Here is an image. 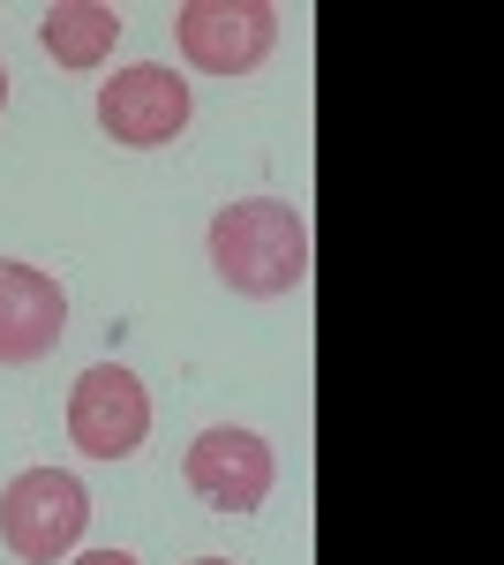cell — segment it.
Returning a JSON list of instances; mask_svg holds the SVG:
<instances>
[{"label":"cell","instance_id":"cell-1","mask_svg":"<svg viewBox=\"0 0 504 565\" xmlns=\"http://www.w3.org/2000/svg\"><path fill=\"white\" fill-rule=\"evenodd\" d=\"M211 271L249 295V302H271V295H294L309 279V218L279 196H242L211 218Z\"/></svg>","mask_w":504,"mask_h":565},{"label":"cell","instance_id":"cell-2","mask_svg":"<svg viewBox=\"0 0 504 565\" xmlns=\"http://www.w3.org/2000/svg\"><path fill=\"white\" fill-rule=\"evenodd\" d=\"M84 527H90V498L68 468H23V476L0 490V543L23 565L68 558Z\"/></svg>","mask_w":504,"mask_h":565},{"label":"cell","instance_id":"cell-3","mask_svg":"<svg viewBox=\"0 0 504 565\" xmlns=\"http://www.w3.org/2000/svg\"><path fill=\"white\" fill-rule=\"evenodd\" d=\"M173 31H181L189 68H204V76H249L279 45V8L271 0H189L173 15Z\"/></svg>","mask_w":504,"mask_h":565},{"label":"cell","instance_id":"cell-4","mask_svg":"<svg viewBox=\"0 0 504 565\" xmlns=\"http://www.w3.org/2000/svg\"><path fill=\"white\" fill-rule=\"evenodd\" d=\"M68 437H76L84 460H128L151 437V392L121 362H90L68 392Z\"/></svg>","mask_w":504,"mask_h":565},{"label":"cell","instance_id":"cell-5","mask_svg":"<svg viewBox=\"0 0 504 565\" xmlns=\"http://www.w3.org/2000/svg\"><path fill=\"white\" fill-rule=\"evenodd\" d=\"M189 114H196L189 84H181L173 68H159V61H136L114 84H98V129L114 136V143H128V151L173 143V136L189 129Z\"/></svg>","mask_w":504,"mask_h":565},{"label":"cell","instance_id":"cell-6","mask_svg":"<svg viewBox=\"0 0 504 565\" xmlns=\"http://www.w3.org/2000/svg\"><path fill=\"white\" fill-rule=\"evenodd\" d=\"M181 476H189V490L204 498L211 513H256V505L271 498V476H279V468H271V445L256 430L218 423V430H204L189 445Z\"/></svg>","mask_w":504,"mask_h":565},{"label":"cell","instance_id":"cell-7","mask_svg":"<svg viewBox=\"0 0 504 565\" xmlns=\"http://www.w3.org/2000/svg\"><path fill=\"white\" fill-rule=\"evenodd\" d=\"M61 332H68V295H61V279L39 271V264L0 257V362L23 370V362H39V354L61 348Z\"/></svg>","mask_w":504,"mask_h":565},{"label":"cell","instance_id":"cell-8","mask_svg":"<svg viewBox=\"0 0 504 565\" xmlns=\"http://www.w3.org/2000/svg\"><path fill=\"white\" fill-rule=\"evenodd\" d=\"M121 8H106V0H53L39 15V45L61 61V68H98L114 39H121Z\"/></svg>","mask_w":504,"mask_h":565},{"label":"cell","instance_id":"cell-9","mask_svg":"<svg viewBox=\"0 0 504 565\" xmlns=\"http://www.w3.org/2000/svg\"><path fill=\"white\" fill-rule=\"evenodd\" d=\"M76 565H136V558H128V551H84Z\"/></svg>","mask_w":504,"mask_h":565},{"label":"cell","instance_id":"cell-10","mask_svg":"<svg viewBox=\"0 0 504 565\" xmlns=\"http://www.w3.org/2000/svg\"><path fill=\"white\" fill-rule=\"evenodd\" d=\"M0 106H8V68H0Z\"/></svg>","mask_w":504,"mask_h":565},{"label":"cell","instance_id":"cell-11","mask_svg":"<svg viewBox=\"0 0 504 565\" xmlns=\"http://www.w3.org/2000/svg\"><path fill=\"white\" fill-rule=\"evenodd\" d=\"M196 565H226V558H196Z\"/></svg>","mask_w":504,"mask_h":565}]
</instances>
